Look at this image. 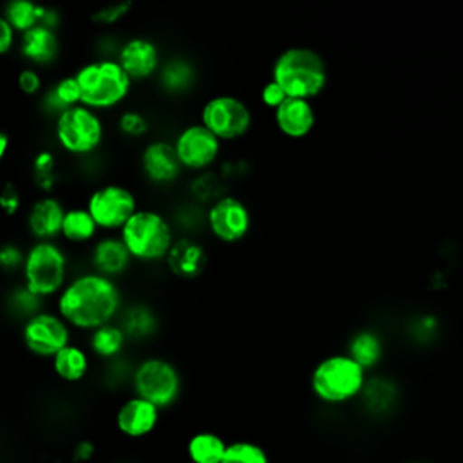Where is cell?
Here are the masks:
<instances>
[{
  "instance_id": "1",
  "label": "cell",
  "mask_w": 463,
  "mask_h": 463,
  "mask_svg": "<svg viewBox=\"0 0 463 463\" xmlns=\"http://www.w3.org/2000/svg\"><path fill=\"white\" fill-rule=\"evenodd\" d=\"M54 300V311L74 331L85 333L116 322L125 307L118 280L92 269L72 275Z\"/></svg>"
},
{
  "instance_id": "2",
  "label": "cell",
  "mask_w": 463,
  "mask_h": 463,
  "mask_svg": "<svg viewBox=\"0 0 463 463\" xmlns=\"http://www.w3.org/2000/svg\"><path fill=\"white\" fill-rule=\"evenodd\" d=\"M271 80H275L288 98L315 99L329 81V69L324 56L304 45H293L277 54L271 65Z\"/></svg>"
},
{
  "instance_id": "3",
  "label": "cell",
  "mask_w": 463,
  "mask_h": 463,
  "mask_svg": "<svg viewBox=\"0 0 463 463\" xmlns=\"http://www.w3.org/2000/svg\"><path fill=\"white\" fill-rule=\"evenodd\" d=\"M74 76L81 89V105L96 112L114 110L123 105L134 85L119 61L109 56L85 61L74 71Z\"/></svg>"
},
{
  "instance_id": "4",
  "label": "cell",
  "mask_w": 463,
  "mask_h": 463,
  "mask_svg": "<svg viewBox=\"0 0 463 463\" xmlns=\"http://www.w3.org/2000/svg\"><path fill=\"white\" fill-rule=\"evenodd\" d=\"M367 371L347 353H333L318 360L309 374L313 396L326 405H344L362 396Z\"/></svg>"
},
{
  "instance_id": "5",
  "label": "cell",
  "mask_w": 463,
  "mask_h": 463,
  "mask_svg": "<svg viewBox=\"0 0 463 463\" xmlns=\"http://www.w3.org/2000/svg\"><path fill=\"white\" fill-rule=\"evenodd\" d=\"M130 257L141 264L165 262L174 241L175 228L165 213L156 208H139L118 233Z\"/></svg>"
},
{
  "instance_id": "6",
  "label": "cell",
  "mask_w": 463,
  "mask_h": 463,
  "mask_svg": "<svg viewBox=\"0 0 463 463\" xmlns=\"http://www.w3.org/2000/svg\"><path fill=\"white\" fill-rule=\"evenodd\" d=\"M71 262L65 248L56 241H33L25 250L22 284L40 298L58 297L69 277Z\"/></svg>"
},
{
  "instance_id": "7",
  "label": "cell",
  "mask_w": 463,
  "mask_h": 463,
  "mask_svg": "<svg viewBox=\"0 0 463 463\" xmlns=\"http://www.w3.org/2000/svg\"><path fill=\"white\" fill-rule=\"evenodd\" d=\"M105 121L99 112L76 105L54 118V141L71 157H89L105 141Z\"/></svg>"
},
{
  "instance_id": "8",
  "label": "cell",
  "mask_w": 463,
  "mask_h": 463,
  "mask_svg": "<svg viewBox=\"0 0 463 463\" xmlns=\"http://www.w3.org/2000/svg\"><path fill=\"white\" fill-rule=\"evenodd\" d=\"M130 385L136 396L148 400L161 411L172 407L183 391V378L177 365L165 356H145L132 371Z\"/></svg>"
},
{
  "instance_id": "9",
  "label": "cell",
  "mask_w": 463,
  "mask_h": 463,
  "mask_svg": "<svg viewBox=\"0 0 463 463\" xmlns=\"http://www.w3.org/2000/svg\"><path fill=\"white\" fill-rule=\"evenodd\" d=\"M199 121L222 143L244 137L253 125L250 105L233 94H215L204 101Z\"/></svg>"
},
{
  "instance_id": "10",
  "label": "cell",
  "mask_w": 463,
  "mask_h": 463,
  "mask_svg": "<svg viewBox=\"0 0 463 463\" xmlns=\"http://www.w3.org/2000/svg\"><path fill=\"white\" fill-rule=\"evenodd\" d=\"M85 208L90 212L99 230L105 233H119L127 221L139 210V203L130 186L103 183L89 194Z\"/></svg>"
},
{
  "instance_id": "11",
  "label": "cell",
  "mask_w": 463,
  "mask_h": 463,
  "mask_svg": "<svg viewBox=\"0 0 463 463\" xmlns=\"http://www.w3.org/2000/svg\"><path fill=\"white\" fill-rule=\"evenodd\" d=\"M22 344L36 358L52 360L72 344V327L51 309H42L22 324Z\"/></svg>"
},
{
  "instance_id": "12",
  "label": "cell",
  "mask_w": 463,
  "mask_h": 463,
  "mask_svg": "<svg viewBox=\"0 0 463 463\" xmlns=\"http://www.w3.org/2000/svg\"><path fill=\"white\" fill-rule=\"evenodd\" d=\"M172 143L184 172H192V175L212 170L222 152V141L201 121L181 127Z\"/></svg>"
},
{
  "instance_id": "13",
  "label": "cell",
  "mask_w": 463,
  "mask_h": 463,
  "mask_svg": "<svg viewBox=\"0 0 463 463\" xmlns=\"http://www.w3.org/2000/svg\"><path fill=\"white\" fill-rule=\"evenodd\" d=\"M206 230L215 241L235 244L250 233L251 212L241 197L226 194L206 208Z\"/></svg>"
},
{
  "instance_id": "14",
  "label": "cell",
  "mask_w": 463,
  "mask_h": 463,
  "mask_svg": "<svg viewBox=\"0 0 463 463\" xmlns=\"http://www.w3.org/2000/svg\"><path fill=\"white\" fill-rule=\"evenodd\" d=\"M139 168L143 177L159 188L177 183L184 172L174 143L163 137L152 139L141 148Z\"/></svg>"
},
{
  "instance_id": "15",
  "label": "cell",
  "mask_w": 463,
  "mask_h": 463,
  "mask_svg": "<svg viewBox=\"0 0 463 463\" xmlns=\"http://www.w3.org/2000/svg\"><path fill=\"white\" fill-rule=\"evenodd\" d=\"M116 60L132 81H146L156 78L165 61L157 42L148 36H130L123 40Z\"/></svg>"
},
{
  "instance_id": "16",
  "label": "cell",
  "mask_w": 463,
  "mask_h": 463,
  "mask_svg": "<svg viewBox=\"0 0 463 463\" xmlns=\"http://www.w3.org/2000/svg\"><path fill=\"white\" fill-rule=\"evenodd\" d=\"M161 420V409L136 394L123 400L114 414L116 430L127 439H143L150 436Z\"/></svg>"
},
{
  "instance_id": "17",
  "label": "cell",
  "mask_w": 463,
  "mask_h": 463,
  "mask_svg": "<svg viewBox=\"0 0 463 463\" xmlns=\"http://www.w3.org/2000/svg\"><path fill=\"white\" fill-rule=\"evenodd\" d=\"M65 212L61 199L52 194H42L25 212L27 232L34 241H56L61 233Z\"/></svg>"
},
{
  "instance_id": "18",
  "label": "cell",
  "mask_w": 463,
  "mask_h": 463,
  "mask_svg": "<svg viewBox=\"0 0 463 463\" xmlns=\"http://www.w3.org/2000/svg\"><path fill=\"white\" fill-rule=\"evenodd\" d=\"M89 260L92 271L114 280L125 275L134 262L118 233H105L98 237L90 246Z\"/></svg>"
},
{
  "instance_id": "19",
  "label": "cell",
  "mask_w": 463,
  "mask_h": 463,
  "mask_svg": "<svg viewBox=\"0 0 463 463\" xmlns=\"http://www.w3.org/2000/svg\"><path fill=\"white\" fill-rule=\"evenodd\" d=\"M165 264L177 279L194 280L206 269L208 251L195 237L177 235L165 259Z\"/></svg>"
},
{
  "instance_id": "20",
  "label": "cell",
  "mask_w": 463,
  "mask_h": 463,
  "mask_svg": "<svg viewBox=\"0 0 463 463\" xmlns=\"http://www.w3.org/2000/svg\"><path fill=\"white\" fill-rule=\"evenodd\" d=\"M273 123L288 139H304L317 125V110L309 99L288 98L275 112Z\"/></svg>"
},
{
  "instance_id": "21",
  "label": "cell",
  "mask_w": 463,
  "mask_h": 463,
  "mask_svg": "<svg viewBox=\"0 0 463 463\" xmlns=\"http://www.w3.org/2000/svg\"><path fill=\"white\" fill-rule=\"evenodd\" d=\"M18 51L31 67H47L54 63L60 54L58 33L45 25H36L20 34Z\"/></svg>"
},
{
  "instance_id": "22",
  "label": "cell",
  "mask_w": 463,
  "mask_h": 463,
  "mask_svg": "<svg viewBox=\"0 0 463 463\" xmlns=\"http://www.w3.org/2000/svg\"><path fill=\"white\" fill-rule=\"evenodd\" d=\"M159 89L168 96H184L197 83V69L184 56L166 58L156 76Z\"/></svg>"
},
{
  "instance_id": "23",
  "label": "cell",
  "mask_w": 463,
  "mask_h": 463,
  "mask_svg": "<svg viewBox=\"0 0 463 463\" xmlns=\"http://www.w3.org/2000/svg\"><path fill=\"white\" fill-rule=\"evenodd\" d=\"M118 324L132 342H143L152 338L159 331L157 313L145 302H134L123 307L118 317Z\"/></svg>"
},
{
  "instance_id": "24",
  "label": "cell",
  "mask_w": 463,
  "mask_h": 463,
  "mask_svg": "<svg viewBox=\"0 0 463 463\" xmlns=\"http://www.w3.org/2000/svg\"><path fill=\"white\" fill-rule=\"evenodd\" d=\"M52 373L65 383H78L85 380L90 369V353L80 344H69L51 360Z\"/></svg>"
},
{
  "instance_id": "25",
  "label": "cell",
  "mask_w": 463,
  "mask_h": 463,
  "mask_svg": "<svg viewBox=\"0 0 463 463\" xmlns=\"http://www.w3.org/2000/svg\"><path fill=\"white\" fill-rule=\"evenodd\" d=\"M127 342L128 338L118 322H110L94 329L92 333H89V338H87L89 353L103 362H112L121 358Z\"/></svg>"
},
{
  "instance_id": "26",
  "label": "cell",
  "mask_w": 463,
  "mask_h": 463,
  "mask_svg": "<svg viewBox=\"0 0 463 463\" xmlns=\"http://www.w3.org/2000/svg\"><path fill=\"white\" fill-rule=\"evenodd\" d=\"M98 232H99V228L85 206L67 208L63 224H61V233H60V237L65 242H69L72 246L90 244L98 239Z\"/></svg>"
},
{
  "instance_id": "27",
  "label": "cell",
  "mask_w": 463,
  "mask_h": 463,
  "mask_svg": "<svg viewBox=\"0 0 463 463\" xmlns=\"http://www.w3.org/2000/svg\"><path fill=\"white\" fill-rule=\"evenodd\" d=\"M228 443L213 430H199L188 438L184 452L190 463H222Z\"/></svg>"
},
{
  "instance_id": "28",
  "label": "cell",
  "mask_w": 463,
  "mask_h": 463,
  "mask_svg": "<svg viewBox=\"0 0 463 463\" xmlns=\"http://www.w3.org/2000/svg\"><path fill=\"white\" fill-rule=\"evenodd\" d=\"M356 364H360L365 371L376 367L383 354V344L376 331L373 329H360L356 331L349 342L345 351Z\"/></svg>"
},
{
  "instance_id": "29",
  "label": "cell",
  "mask_w": 463,
  "mask_h": 463,
  "mask_svg": "<svg viewBox=\"0 0 463 463\" xmlns=\"http://www.w3.org/2000/svg\"><path fill=\"white\" fill-rule=\"evenodd\" d=\"M81 105V89L74 74L60 78L43 96V107L54 114V118L65 109Z\"/></svg>"
},
{
  "instance_id": "30",
  "label": "cell",
  "mask_w": 463,
  "mask_h": 463,
  "mask_svg": "<svg viewBox=\"0 0 463 463\" xmlns=\"http://www.w3.org/2000/svg\"><path fill=\"white\" fill-rule=\"evenodd\" d=\"M47 5L31 2V0H9L4 7L2 18H5L18 34L42 24Z\"/></svg>"
},
{
  "instance_id": "31",
  "label": "cell",
  "mask_w": 463,
  "mask_h": 463,
  "mask_svg": "<svg viewBox=\"0 0 463 463\" xmlns=\"http://www.w3.org/2000/svg\"><path fill=\"white\" fill-rule=\"evenodd\" d=\"M188 194L194 203L208 208L212 203H215L217 199L226 195L224 177L215 170L194 174L188 181Z\"/></svg>"
},
{
  "instance_id": "32",
  "label": "cell",
  "mask_w": 463,
  "mask_h": 463,
  "mask_svg": "<svg viewBox=\"0 0 463 463\" xmlns=\"http://www.w3.org/2000/svg\"><path fill=\"white\" fill-rule=\"evenodd\" d=\"M170 221L174 228L179 232V235H192L206 228V208L188 199L186 203L175 206Z\"/></svg>"
},
{
  "instance_id": "33",
  "label": "cell",
  "mask_w": 463,
  "mask_h": 463,
  "mask_svg": "<svg viewBox=\"0 0 463 463\" xmlns=\"http://www.w3.org/2000/svg\"><path fill=\"white\" fill-rule=\"evenodd\" d=\"M396 396V391L392 387V383L385 378H367V383L364 387L362 392V400L364 405L371 411V412H383L389 409V405L392 403Z\"/></svg>"
},
{
  "instance_id": "34",
  "label": "cell",
  "mask_w": 463,
  "mask_h": 463,
  "mask_svg": "<svg viewBox=\"0 0 463 463\" xmlns=\"http://www.w3.org/2000/svg\"><path fill=\"white\" fill-rule=\"evenodd\" d=\"M222 463H269L266 449L250 439H235L228 443Z\"/></svg>"
},
{
  "instance_id": "35",
  "label": "cell",
  "mask_w": 463,
  "mask_h": 463,
  "mask_svg": "<svg viewBox=\"0 0 463 463\" xmlns=\"http://www.w3.org/2000/svg\"><path fill=\"white\" fill-rule=\"evenodd\" d=\"M33 179L43 194H51L58 181L56 175V156L51 150H40L31 163Z\"/></svg>"
},
{
  "instance_id": "36",
  "label": "cell",
  "mask_w": 463,
  "mask_h": 463,
  "mask_svg": "<svg viewBox=\"0 0 463 463\" xmlns=\"http://www.w3.org/2000/svg\"><path fill=\"white\" fill-rule=\"evenodd\" d=\"M116 128L123 137L141 139L150 130V119L143 110L125 109L116 118Z\"/></svg>"
},
{
  "instance_id": "37",
  "label": "cell",
  "mask_w": 463,
  "mask_h": 463,
  "mask_svg": "<svg viewBox=\"0 0 463 463\" xmlns=\"http://www.w3.org/2000/svg\"><path fill=\"white\" fill-rule=\"evenodd\" d=\"M42 302H43V298L34 295L24 284H18L16 288H13L7 297V307L11 309V313H14L16 317H22L24 320H27L29 317L42 311Z\"/></svg>"
},
{
  "instance_id": "38",
  "label": "cell",
  "mask_w": 463,
  "mask_h": 463,
  "mask_svg": "<svg viewBox=\"0 0 463 463\" xmlns=\"http://www.w3.org/2000/svg\"><path fill=\"white\" fill-rule=\"evenodd\" d=\"M132 7H134V4L130 0L118 2L114 5H109V7H103V9H98V11L90 13L89 20L98 27H112L116 24H119L123 18H127L130 14Z\"/></svg>"
},
{
  "instance_id": "39",
  "label": "cell",
  "mask_w": 463,
  "mask_h": 463,
  "mask_svg": "<svg viewBox=\"0 0 463 463\" xmlns=\"http://www.w3.org/2000/svg\"><path fill=\"white\" fill-rule=\"evenodd\" d=\"M25 260V250H22L16 242H5L0 250V266L5 273H22Z\"/></svg>"
},
{
  "instance_id": "40",
  "label": "cell",
  "mask_w": 463,
  "mask_h": 463,
  "mask_svg": "<svg viewBox=\"0 0 463 463\" xmlns=\"http://www.w3.org/2000/svg\"><path fill=\"white\" fill-rule=\"evenodd\" d=\"M16 85L25 96H34L43 89V78L36 67H24L16 76Z\"/></svg>"
},
{
  "instance_id": "41",
  "label": "cell",
  "mask_w": 463,
  "mask_h": 463,
  "mask_svg": "<svg viewBox=\"0 0 463 463\" xmlns=\"http://www.w3.org/2000/svg\"><path fill=\"white\" fill-rule=\"evenodd\" d=\"M259 98H260V103L266 107V109H271L273 112L288 99V94L286 90L275 81V80H268L262 87H260V92H259Z\"/></svg>"
},
{
  "instance_id": "42",
  "label": "cell",
  "mask_w": 463,
  "mask_h": 463,
  "mask_svg": "<svg viewBox=\"0 0 463 463\" xmlns=\"http://www.w3.org/2000/svg\"><path fill=\"white\" fill-rule=\"evenodd\" d=\"M0 206L7 217H13L18 213V210L22 206V195L14 183H5V186L2 188Z\"/></svg>"
},
{
  "instance_id": "43",
  "label": "cell",
  "mask_w": 463,
  "mask_h": 463,
  "mask_svg": "<svg viewBox=\"0 0 463 463\" xmlns=\"http://www.w3.org/2000/svg\"><path fill=\"white\" fill-rule=\"evenodd\" d=\"M18 36L20 34L13 29V25L5 18H0V54H9L16 45V40H20Z\"/></svg>"
},
{
  "instance_id": "44",
  "label": "cell",
  "mask_w": 463,
  "mask_h": 463,
  "mask_svg": "<svg viewBox=\"0 0 463 463\" xmlns=\"http://www.w3.org/2000/svg\"><path fill=\"white\" fill-rule=\"evenodd\" d=\"M96 454V445L90 439H80L72 447V459L76 463H87L94 458Z\"/></svg>"
},
{
  "instance_id": "45",
  "label": "cell",
  "mask_w": 463,
  "mask_h": 463,
  "mask_svg": "<svg viewBox=\"0 0 463 463\" xmlns=\"http://www.w3.org/2000/svg\"><path fill=\"white\" fill-rule=\"evenodd\" d=\"M40 25H45V27L54 29V31H56V29H58V25H60V13H58L56 9H52V7H47Z\"/></svg>"
},
{
  "instance_id": "46",
  "label": "cell",
  "mask_w": 463,
  "mask_h": 463,
  "mask_svg": "<svg viewBox=\"0 0 463 463\" xmlns=\"http://www.w3.org/2000/svg\"><path fill=\"white\" fill-rule=\"evenodd\" d=\"M9 143H11V137H9V132L7 130H4L2 134H0V157L4 159L5 157V154H7V148H9Z\"/></svg>"
}]
</instances>
